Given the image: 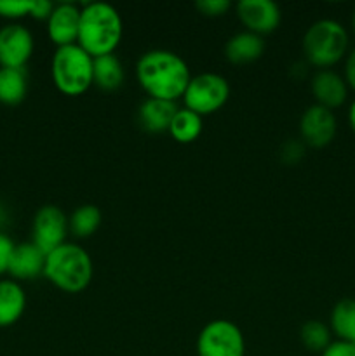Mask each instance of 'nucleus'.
<instances>
[{"label": "nucleus", "instance_id": "nucleus-24", "mask_svg": "<svg viewBox=\"0 0 355 356\" xmlns=\"http://www.w3.org/2000/svg\"><path fill=\"white\" fill-rule=\"evenodd\" d=\"M31 6H33V0H0V16L10 17V19L30 16Z\"/></svg>", "mask_w": 355, "mask_h": 356}, {"label": "nucleus", "instance_id": "nucleus-4", "mask_svg": "<svg viewBox=\"0 0 355 356\" xmlns=\"http://www.w3.org/2000/svg\"><path fill=\"white\" fill-rule=\"evenodd\" d=\"M348 49V31L334 19H319L303 37V52L310 65L329 68L343 59Z\"/></svg>", "mask_w": 355, "mask_h": 356}, {"label": "nucleus", "instance_id": "nucleus-29", "mask_svg": "<svg viewBox=\"0 0 355 356\" xmlns=\"http://www.w3.org/2000/svg\"><path fill=\"white\" fill-rule=\"evenodd\" d=\"M52 9H54V3L47 2V0H33V6H31L30 16L35 19H49Z\"/></svg>", "mask_w": 355, "mask_h": 356}, {"label": "nucleus", "instance_id": "nucleus-2", "mask_svg": "<svg viewBox=\"0 0 355 356\" xmlns=\"http://www.w3.org/2000/svg\"><path fill=\"white\" fill-rule=\"evenodd\" d=\"M124 35V23L113 6L104 2L86 3L80 9V28L77 45L90 58L113 54Z\"/></svg>", "mask_w": 355, "mask_h": 356}, {"label": "nucleus", "instance_id": "nucleus-25", "mask_svg": "<svg viewBox=\"0 0 355 356\" xmlns=\"http://www.w3.org/2000/svg\"><path fill=\"white\" fill-rule=\"evenodd\" d=\"M195 6H197V9L200 10V14H204V16L218 17L228 13L232 3H230L228 0H198Z\"/></svg>", "mask_w": 355, "mask_h": 356}, {"label": "nucleus", "instance_id": "nucleus-5", "mask_svg": "<svg viewBox=\"0 0 355 356\" xmlns=\"http://www.w3.org/2000/svg\"><path fill=\"white\" fill-rule=\"evenodd\" d=\"M54 86L66 96H80L94 83L93 58L80 45L56 49L51 63Z\"/></svg>", "mask_w": 355, "mask_h": 356}, {"label": "nucleus", "instance_id": "nucleus-11", "mask_svg": "<svg viewBox=\"0 0 355 356\" xmlns=\"http://www.w3.org/2000/svg\"><path fill=\"white\" fill-rule=\"evenodd\" d=\"M336 117L333 110L313 104L303 113L299 120V132H301L303 143L312 148H324L329 145L336 136Z\"/></svg>", "mask_w": 355, "mask_h": 356}, {"label": "nucleus", "instance_id": "nucleus-28", "mask_svg": "<svg viewBox=\"0 0 355 356\" xmlns=\"http://www.w3.org/2000/svg\"><path fill=\"white\" fill-rule=\"evenodd\" d=\"M320 356H355V346L345 341H333Z\"/></svg>", "mask_w": 355, "mask_h": 356}, {"label": "nucleus", "instance_id": "nucleus-9", "mask_svg": "<svg viewBox=\"0 0 355 356\" xmlns=\"http://www.w3.org/2000/svg\"><path fill=\"white\" fill-rule=\"evenodd\" d=\"M33 54V37L23 24L10 23L0 28V65L3 68H24Z\"/></svg>", "mask_w": 355, "mask_h": 356}, {"label": "nucleus", "instance_id": "nucleus-19", "mask_svg": "<svg viewBox=\"0 0 355 356\" xmlns=\"http://www.w3.org/2000/svg\"><path fill=\"white\" fill-rule=\"evenodd\" d=\"M28 90V76L24 68L0 66V103L19 104Z\"/></svg>", "mask_w": 355, "mask_h": 356}, {"label": "nucleus", "instance_id": "nucleus-12", "mask_svg": "<svg viewBox=\"0 0 355 356\" xmlns=\"http://www.w3.org/2000/svg\"><path fill=\"white\" fill-rule=\"evenodd\" d=\"M80 7L75 3H58L47 19L49 38L58 47L73 45L79 40Z\"/></svg>", "mask_w": 355, "mask_h": 356}, {"label": "nucleus", "instance_id": "nucleus-31", "mask_svg": "<svg viewBox=\"0 0 355 356\" xmlns=\"http://www.w3.org/2000/svg\"><path fill=\"white\" fill-rule=\"evenodd\" d=\"M348 124H350L352 131L355 132V99L352 101L350 108H348Z\"/></svg>", "mask_w": 355, "mask_h": 356}, {"label": "nucleus", "instance_id": "nucleus-33", "mask_svg": "<svg viewBox=\"0 0 355 356\" xmlns=\"http://www.w3.org/2000/svg\"><path fill=\"white\" fill-rule=\"evenodd\" d=\"M354 346H355V343H354Z\"/></svg>", "mask_w": 355, "mask_h": 356}, {"label": "nucleus", "instance_id": "nucleus-3", "mask_svg": "<svg viewBox=\"0 0 355 356\" xmlns=\"http://www.w3.org/2000/svg\"><path fill=\"white\" fill-rule=\"evenodd\" d=\"M94 264L86 249L77 243H63L45 256L44 277L59 291L79 294L89 287Z\"/></svg>", "mask_w": 355, "mask_h": 356}, {"label": "nucleus", "instance_id": "nucleus-8", "mask_svg": "<svg viewBox=\"0 0 355 356\" xmlns=\"http://www.w3.org/2000/svg\"><path fill=\"white\" fill-rule=\"evenodd\" d=\"M68 219L66 214L56 205H44L38 209L33 218L31 226V242L47 256L59 245L66 243V233H68Z\"/></svg>", "mask_w": 355, "mask_h": 356}, {"label": "nucleus", "instance_id": "nucleus-10", "mask_svg": "<svg viewBox=\"0 0 355 356\" xmlns=\"http://www.w3.org/2000/svg\"><path fill=\"white\" fill-rule=\"evenodd\" d=\"M237 16L246 31L260 37L275 31L281 24V9L271 0H240L237 3Z\"/></svg>", "mask_w": 355, "mask_h": 356}, {"label": "nucleus", "instance_id": "nucleus-22", "mask_svg": "<svg viewBox=\"0 0 355 356\" xmlns=\"http://www.w3.org/2000/svg\"><path fill=\"white\" fill-rule=\"evenodd\" d=\"M101 212L96 205H80L68 219V229L75 238H89L101 226Z\"/></svg>", "mask_w": 355, "mask_h": 356}, {"label": "nucleus", "instance_id": "nucleus-32", "mask_svg": "<svg viewBox=\"0 0 355 356\" xmlns=\"http://www.w3.org/2000/svg\"><path fill=\"white\" fill-rule=\"evenodd\" d=\"M352 30H354L355 33V9H354V14H352Z\"/></svg>", "mask_w": 355, "mask_h": 356}, {"label": "nucleus", "instance_id": "nucleus-23", "mask_svg": "<svg viewBox=\"0 0 355 356\" xmlns=\"http://www.w3.org/2000/svg\"><path fill=\"white\" fill-rule=\"evenodd\" d=\"M331 329L319 320H310L299 330V339L303 346L312 353H324L333 341H331Z\"/></svg>", "mask_w": 355, "mask_h": 356}, {"label": "nucleus", "instance_id": "nucleus-27", "mask_svg": "<svg viewBox=\"0 0 355 356\" xmlns=\"http://www.w3.org/2000/svg\"><path fill=\"white\" fill-rule=\"evenodd\" d=\"M305 155V148L299 141H289L285 143L284 149H282V159L287 163H296L303 159Z\"/></svg>", "mask_w": 355, "mask_h": 356}, {"label": "nucleus", "instance_id": "nucleus-21", "mask_svg": "<svg viewBox=\"0 0 355 356\" xmlns=\"http://www.w3.org/2000/svg\"><path fill=\"white\" fill-rule=\"evenodd\" d=\"M167 132L173 136L174 141L181 143V145L194 143L202 134V117L187 110V108H180L174 115Z\"/></svg>", "mask_w": 355, "mask_h": 356}, {"label": "nucleus", "instance_id": "nucleus-15", "mask_svg": "<svg viewBox=\"0 0 355 356\" xmlns=\"http://www.w3.org/2000/svg\"><path fill=\"white\" fill-rule=\"evenodd\" d=\"M180 108L173 101H162L148 97L145 103L139 106V124L145 131L159 134V132L169 131V125L173 122L174 115Z\"/></svg>", "mask_w": 355, "mask_h": 356}, {"label": "nucleus", "instance_id": "nucleus-7", "mask_svg": "<svg viewBox=\"0 0 355 356\" xmlns=\"http://www.w3.org/2000/svg\"><path fill=\"white\" fill-rule=\"evenodd\" d=\"M246 341L239 327L230 320H212L197 337L198 356H244Z\"/></svg>", "mask_w": 355, "mask_h": 356}, {"label": "nucleus", "instance_id": "nucleus-1", "mask_svg": "<svg viewBox=\"0 0 355 356\" xmlns=\"http://www.w3.org/2000/svg\"><path fill=\"white\" fill-rule=\"evenodd\" d=\"M136 75L150 97L173 103H176L178 97H183L191 79L184 59L164 49L145 52L138 59Z\"/></svg>", "mask_w": 355, "mask_h": 356}, {"label": "nucleus", "instance_id": "nucleus-6", "mask_svg": "<svg viewBox=\"0 0 355 356\" xmlns=\"http://www.w3.org/2000/svg\"><path fill=\"white\" fill-rule=\"evenodd\" d=\"M228 97L230 86L225 76L211 72L191 76L183 94L184 108L200 117L221 110Z\"/></svg>", "mask_w": 355, "mask_h": 356}, {"label": "nucleus", "instance_id": "nucleus-20", "mask_svg": "<svg viewBox=\"0 0 355 356\" xmlns=\"http://www.w3.org/2000/svg\"><path fill=\"white\" fill-rule=\"evenodd\" d=\"M329 329L338 341L355 343V299H341L334 305Z\"/></svg>", "mask_w": 355, "mask_h": 356}, {"label": "nucleus", "instance_id": "nucleus-14", "mask_svg": "<svg viewBox=\"0 0 355 356\" xmlns=\"http://www.w3.org/2000/svg\"><path fill=\"white\" fill-rule=\"evenodd\" d=\"M45 254L33 242L17 243L10 254L7 273L16 280H33L38 275H44Z\"/></svg>", "mask_w": 355, "mask_h": 356}, {"label": "nucleus", "instance_id": "nucleus-17", "mask_svg": "<svg viewBox=\"0 0 355 356\" xmlns=\"http://www.w3.org/2000/svg\"><path fill=\"white\" fill-rule=\"evenodd\" d=\"M26 308V294L16 280H0V327H9L21 318Z\"/></svg>", "mask_w": 355, "mask_h": 356}, {"label": "nucleus", "instance_id": "nucleus-26", "mask_svg": "<svg viewBox=\"0 0 355 356\" xmlns=\"http://www.w3.org/2000/svg\"><path fill=\"white\" fill-rule=\"evenodd\" d=\"M14 245H16V243H14L9 236L0 233V275L6 273L7 268H9L10 254H13Z\"/></svg>", "mask_w": 355, "mask_h": 356}, {"label": "nucleus", "instance_id": "nucleus-13", "mask_svg": "<svg viewBox=\"0 0 355 356\" xmlns=\"http://www.w3.org/2000/svg\"><path fill=\"white\" fill-rule=\"evenodd\" d=\"M312 94L320 106L327 110L340 108L348 97V86L341 75L333 70H320L312 79Z\"/></svg>", "mask_w": 355, "mask_h": 356}, {"label": "nucleus", "instance_id": "nucleus-30", "mask_svg": "<svg viewBox=\"0 0 355 356\" xmlns=\"http://www.w3.org/2000/svg\"><path fill=\"white\" fill-rule=\"evenodd\" d=\"M345 82L348 87L355 90V47L348 54L347 63H345Z\"/></svg>", "mask_w": 355, "mask_h": 356}, {"label": "nucleus", "instance_id": "nucleus-16", "mask_svg": "<svg viewBox=\"0 0 355 356\" xmlns=\"http://www.w3.org/2000/svg\"><path fill=\"white\" fill-rule=\"evenodd\" d=\"M265 52V42L260 35L251 31H240L233 35L225 45L226 59L233 65H247L258 61Z\"/></svg>", "mask_w": 355, "mask_h": 356}, {"label": "nucleus", "instance_id": "nucleus-18", "mask_svg": "<svg viewBox=\"0 0 355 356\" xmlns=\"http://www.w3.org/2000/svg\"><path fill=\"white\" fill-rule=\"evenodd\" d=\"M94 83L103 90H117L124 82V66L115 54L93 58Z\"/></svg>", "mask_w": 355, "mask_h": 356}]
</instances>
